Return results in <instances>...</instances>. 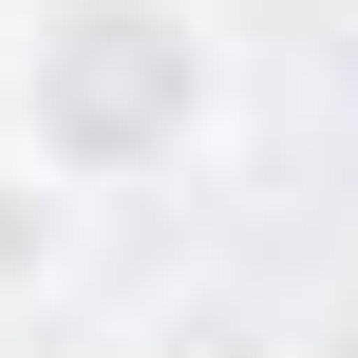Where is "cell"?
Segmentation results:
<instances>
[{
	"mask_svg": "<svg viewBox=\"0 0 358 358\" xmlns=\"http://www.w3.org/2000/svg\"><path fill=\"white\" fill-rule=\"evenodd\" d=\"M57 245H76V170L0 151V302H38V283H57Z\"/></svg>",
	"mask_w": 358,
	"mask_h": 358,
	"instance_id": "7a4b0ae2",
	"label": "cell"
},
{
	"mask_svg": "<svg viewBox=\"0 0 358 358\" xmlns=\"http://www.w3.org/2000/svg\"><path fill=\"white\" fill-rule=\"evenodd\" d=\"M151 358H264V321H245V302H170V321H151Z\"/></svg>",
	"mask_w": 358,
	"mask_h": 358,
	"instance_id": "3957f363",
	"label": "cell"
},
{
	"mask_svg": "<svg viewBox=\"0 0 358 358\" xmlns=\"http://www.w3.org/2000/svg\"><path fill=\"white\" fill-rule=\"evenodd\" d=\"M208 19L189 0H57L38 19V170H76V189H132V170H170L189 132H208Z\"/></svg>",
	"mask_w": 358,
	"mask_h": 358,
	"instance_id": "6da1fadb",
	"label": "cell"
}]
</instances>
